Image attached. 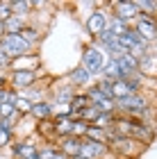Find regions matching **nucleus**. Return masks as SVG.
Returning a JSON list of instances; mask_svg holds the SVG:
<instances>
[{
    "mask_svg": "<svg viewBox=\"0 0 157 159\" xmlns=\"http://www.w3.org/2000/svg\"><path fill=\"white\" fill-rule=\"evenodd\" d=\"M109 150H112V155H116L121 159H137L146 150V146L139 143L137 139H127V136H118V134L112 132V136H109Z\"/></svg>",
    "mask_w": 157,
    "mask_h": 159,
    "instance_id": "nucleus-1",
    "label": "nucleus"
},
{
    "mask_svg": "<svg viewBox=\"0 0 157 159\" xmlns=\"http://www.w3.org/2000/svg\"><path fill=\"white\" fill-rule=\"evenodd\" d=\"M109 59V57H107L105 52L100 48L96 46L94 41L89 43V46H84V50H82V66L87 68V73L91 75V77H100V73H103V66H105V61Z\"/></svg>",
    "mask_w": 157,
    "mask_h": 159,
    "instance_id": "nucleus-2",
    "label": "nucleus"
},
{
    "mask_svg": "<svg viewBox=\"0 0 157 159\" xmlns=\"http://www.w3.org/2000/svg\"><path fill=\"white\" fill-rule=\"evenodd\" d=\"M109 9H107V5H100V7H94L91 14H87V18H84V30L87 34L91 37L94 41L98 34H103L107 30V25H109Z\"/></svg>",
    "mask_w": 157,
    "mask_h": 159,
    "instance_id": "nucleus-3",
    "label": "nucleus"
},
{
    "mask_svg": "<svg viewBox=\"0 0 157 159\" xmlns=\"http://www.w3.org/2000/svg\"><path fill=\"white\" fill-rule=\"evenodd\" d=\"M0 52H5L9 59H18V57H23V55L34 52V48L27 41L21 39V34H5V37L0 39Z\"/></svg>",
    "mask_w": 157,
    "mask_h": 159,
    "instance_id": "nucleus-4",
    "label": "nucleus"
},
{
    "mask_svg": "<svg viewBox=\"0 0 157 159\" xmlns=\"http://www.w3.org/2000/svg\"><path fill=\"white\" fill-rule=\"evenodd\" d=\"M132 30L137 32L148 46H155V43H157V16L139 14V16L132 20Z\"/></svg>",
    "mask_w": 157,
    "mask_h": 159,
    "instance_id": "nucleus-5",
    "label": "nucleus"
},
{
    "mask_svg": "<svg viewBox=\"0 0 157 159\" xmlns=\"http://www.w3.org/2000/svg\"><path fill=\"white\" fill-rule=\"evenodd\" d=\"M39 77H41V70H9L7 73V82H9L12 89L25 91V89L37 86Z\"/></svg>",
    "mask_w": 157,
    "mask_h": 159,
    "instance_id": "nucleus-6",
    "label": "nucleus"
},
{
    "mask_svg": "<svg viewBox=\"0 0 157 159\" xmlns=\"http://www.w3.org/2000/svg\"><path fill=\"white\" fill-rule=\"evenodd\" d=\"M39 143H37V136H25V139H16L14 146L9 148L12 150V159H34L39 152Z\"/></svg>",
    "mask_w": 157,
    "mask_h": 159,
    "instance_id": "nucleus-7",
    "label": "nucleus"
},
{
    "mask_svg": "<svg viewBox=\"0 0 157 159\" xmlns=\"http://www.w3.org/2000/svg\"><path fill=\"white\" fill-rule=\"evenodd\" d=\"M107 9H109L112 16L125 20V23H130V25H132V20L139 16V9H137V5H134V0H114V2L107 5Z\"/></svg>",
    "mask_w": 157,
    "mask_h": 159,
    "instance_id": "nucleus-8",
    "label": "nucleus"
},
{
    "mask_svg": "<svg viewBox=\"0 0 157 159\" xmlns=\"http://www.w3.org/2000/svg\"><path fill=\"white\" fill-rule=\"evenodd\" d=\"M66 82L73 86L75 91H80V89H84L87 91L89 86H91V82H94V77H91L89 73H87V68L82 66V64H77L75 68H71L68 73H66Z\"/></svg>",
    "mask_w": 157,
    "mask_h": 159,
    "instance_id": "nucleus-9",
    "label": "nucleus"
},
{
    "mask_svg": "<svg viewBox=\"0 0 157 159\" xmlns=\"http://www.w3.org/2000/svg\"><path fill=\"white\" fill-rule=\"evenodd\" d=\"M34 136H39L41 143H48V146H55L57 143V132H55V118H46L39 120L34 125Z\"/></svg>",
    "mask_w": 157,
    "mask_h": 159,
    "instance_id": "nucleus-10",
    "label": "nucleus"
},
{
    "mask_svg": "<svg viewBox=\"0 0 157 159\" xmlns=\"http://www.w3.org/2000/svg\"><path fill=\"white\" fill-rule=\"evenodd\" d=\"M80 155L87 157V159H107V157L112 155V150H109V146H105V143H96V141L82 139Z\"/></svg>",
    "mask_w": 157,
    "mask_h": 159,
    "instance_id": "nucleus-11",
    "label": "nucleus"
},
{
    "mask_svg": "<svg viewBox=\"0 0 157 159\" xmlns=\"http://www.w3.org/2000/svg\"><path fill=\"white\" fill-rule=\"evenodd\" d=\"M109 59H114L118 64V70H121V77H132L139 73V61L134 59V57L130 52H121L116 57H109Z\"/></svg>",
    "mask_w": 157,
    "mask_h": 159,
    "instance_id": "nucleus-12",
    "label": "nucleus"
},
{
    "mask_svg": "<svg viewBox=\"0 0 157 159\" xmlns=\"http://www.w3.org/2000/svg\"><path fill=\"white\" fill-rule=\"evenodd\" d=\"M41 66V57L39 52H30V55H23L18 59H12L9 61V70H39ZM7 70V73H9Z\"/></svg>",
    "mask_w": 157,
    "mask_h": 159,
    "instance_id": "nucleus-13",
    "label": "nucleus"
},
{
    "mask_svg": "<svg viewBox=\"0 0 157 159\" xmlns=\"http://www.w3.org/2000/svg\"><path fill=\"white\" fill-rule=\"evenodd\" d=\"M55 146H57V150H59L64 157L73 159V157L80 155V150H82V139H75V136H64V139H59Z\"/></svg>",
    "mask_w": 157,
    "mask_h": 159,
    "instance_id": "nucleus-14",
    "label": "nucleus"
},
{
    "mask_svg": "<svg viewBox=\"0 0 157 159\" xmlns=\"http://www.w3.org/2000/svg\"><path fill=\"white\" fill-rule=\"evenodd\" d=\"M75 89L71 86L68 82H64L62 86H53V96H50V102L53 105H71V100L75 98Z\"/></svg>",
    "mask_w": 157,
    "mask_h": 159,
    "instance_id": "nucleus-15",
    "label": "nucleus"
},
{
    "mask_svg": "<svg viewBox=\"0 0 157 159\" xmlns=\"http://www.w3.org/2000/svg\"><path fill=\"white\" fill-rule=\"evenodd\" d=\"M139 75H148V77H157V52L150 48L148 52L139 59Z\"/></svg>",
    "mask_w": 157,
    "mask_h": 159,
    "instance_id": "nucleus-16",
    "label": "nucleus"
},
{
    "mask_svg": "<svg viewBox=\"0 0 157 159\" xmlns=\"http://www.w3.org/2000/svg\"><path fill=\"white\" fill-rule=\"evenodd\" d=\"M30 116L34 120H46V118H53V102H50V98L48 100H39V102H34L32 105V111H30Z\"/></svg>",
    "mask_w": 157,
    "mask_h": 159,
    "instance_id": "nucleus-17",
    "label": "nucleus"
},
{
    "mask_svg": "<svg viewBox=\"0 0 157 159\" xmlns=\"http://www.w3.org/2000/svg\"><path fill=\"white\" fill-rule=\"evenodd\" d=\"M30 23L27 18H23V16H18V14H12L9 18L2 23V27H5V34H18L23 27Z\"/></svg>",
    "mask_w": 157,
    "mask_h": 159,
    "instance_id": "nucleus-18",
    "label": "nucleus"
},
{
    "mask_svg": "<svg viewBox=\"0 0 157 159\" xmlns=\"http://www.w3.org/2000/svg\"><path fill=\"white\" fill-rule=\"evenodd\" d=\"M109 136H112V129H100L96 125H89L87 134H84V139L89 141H96V143H105V146H109Z\"/></svg>",
    "mask_w": 157,
    "mask_h": 159,
    "instance_id": "nucleus-19",
    "label": "nucleus"
},
{
    "mask_svg": "<svg viewBox=\"0 0 157 159\" xmlns=\"http://www.w3.org/2000/svg\"><path fill=\"white\" fill-rule=\"evenodd\" d=\"M18 34H21V39H23V41H27L32 48H34V46H37V43L41 41V30H39V27L34 25V23H27V25H25V27H23V30H21Z\"/></svg>",
    "mask_w": 157,
    "mask_h": 159,
    "instance_id": "nucleus-20",
    "label": "nucleus"
},
{
    "mask_svg": "<svg viewBox=\"0 0 157 159\" xmlns=\"http://www.w3.org/2000/svg\"><path fill=\"white\" fill-rule=\"evenodd\" d=\"M89 105H91L89 96H87L84 91H77V93H75V98L71 100V109H73V116H75V114H80V111H84Z\"/></svg>",
    "mask_w": 157,
    "mask_h": 159,
    "instance_id": "nucleus-21",
    "label": "nucleus"
},
{
    "mask_svg": "<svg viewBox=\"0 0 157 159\" xmlns=\"http://www.w3.org/2000/svg\"><path fill=\"white\" fill-rule=\"evenodd\" d=\"M100 77L109 80V82H116V80H121L118 64L114 61V59H107V61H105V66H103V73H100Z\"/></svg>",
    "mask_w": 157,
    "mask_h": 159,
    "instance_id": "nucleus-22",
    "label": "nucleus"
},
{
    "mask_svg": "<svg viewBox=\"0 0 157 159\" xmlns=\"http://www.w3.org/2000/svg\"><path fill=\"white\" fill-rule=\"evenodd\" d=\"M130 23H125V20H121L116 16H109V25H107V30H109L114 37H121V34H125L127 30H130Z\"/></svg>",
    "mask_w": 157,
    "mask_h": 159,
    "instance_id": "nucleus-23",
    "label": "nucleus"
},
{
    "mask_svg": "<svg viewBox=\"0 0 157 159\" xmlns=\"http://www.w3.org/2000/svg\"><path fill=\"white\" fill-rule=\"evenodd\" d=\"M32 2H27V0H12V14H18V16H23L30 20L32 16Z\"/></svg>",
    "mask_w": 157,
    "mask_h": 159,
    "instance_id": "nucleus-24",
    "label": "nucleus"
},
{
    "mask_svg": "<svg viewBox=\"0 0 157 159\" xmlns=\"http://www.w3.org/2000/svg\"><path fill=\"white\" fill-rule=\"evenodd\" d=\"M100 109H98V107L94 105V102H91L89 107H87V109H84V111H80V114H77V120H82V123H87V125H94V120L98 118V116H100Z\"/></svg>",
    "mask_w": 157,
    "mask_h": 159,
    "instance_id": "nucleus-25",
    "label": "nucleus"
},
{
    "mask_svg": "<svg viewBox=\"0 0 157 159\" xmlns=\"http://www.w3.org/2000/svg\"><path fill=\"white\" fill-rule=\"evenodd\" d=\"M14 109H16V111H18V114H21L23 118H27V116H30V111H32V102H30L27 98L18 96V100L14 102Z\"/></svg>",
    "mask_w": 157,
    "mask_h": 159,
    "instance_id": "nucleus-26",
    "label": "nucleus"
},
{
    "mask_svg": "<svg viewBox=\"0 0 157 159\" xmlns=\"http://www.w3.org/2000/svg\"><path fill=\"white\" fill-rule=\"evenodd\" d=\"M14 141H16V134L14 132H2V129H0V150H2V152H7V150L14 146Z\"/></svg>",
    "mask_w": 157,
    "mask_h": 159,
    "instance_id": "nucleus-27",
    "label": "nucleus"
},
{
    "mask_svg": "<svg viewBox=\"0 0 157 159\" xmlns=\"http://www.w3.org/2000/svg\"><path fill=\"white\" fill-rule=\"evenodd\" d=\"M114 116H116V114H100V116L94 120V125L100 127V129H112V125H114Z\"/></svg>",
    "mask_w": 157,
    "mask_h": 159,
    "instance_id": "nucleus-28",
    "label": "nucleus"
},
{
    "mask_svg": "<svg viewBox=\"0 0 157 159\" xmlns=\"http://www.w3.org/2000/svg\"><path fill=\"white\" fill-rule=\"evenodd\" d=\"M94 86L103 93V96L112 98V82H109V80H105V77H96V80H94Z\"/></svg>",
    "mask_w": 157,
    "mask_h": 159,
    "instance_id": "nucleus-29",
    "label": "nucleus"
},
{
    "mask_svg": "<svg viewBox=\"0 0 157 159\" xmlns=\"http://www.w3.org/2000/svg\"><path fill=\"white\" fill-rule=\"evenodd\" d=\"M57 146H48V143H44V146L39 148V152H37V159H55L57 157Z\"/></svg>",
    "mask_w": 157,
    "mask_h": 159,
    "instance_id": "nucleus-30",
    "label": "nucleus"
},
{
    "mask_svg": "<svg viewBox=\"0 0 157 159\" xmlns=\"http://www.w3.org/2000/svg\"><path fill=\"white\" fill-rule=\"evenodd\" d=\"M89 125L82 120H73V132H71V136H75V139H84V134H87Z\"/></svg>",
    "mask_w": 157,
    "mask_h": 159,
    "instance_id": "nucleus-31",
    "label": "nucleus"
},
{
    "mask_svg": "<svg viewBox=\"0 0 157 159\" xmlns=\"http://www.w3.org/2000/svg\"><path fill=\"white\" fill-rule=\"evenodd\" d=\"M12 16V0H0V23Z\"/></svg>",
    "mask_w": 157,
    "mask_h": 159,
    "instance_id": "nucleus-32",
    "label": "nucleus"
},
{
    "mask_svg": "<svg viewBox=\"0 0 157 159\" xmlns=\"http://www.w3.org/2000/svg\"><path fill=\"white\" fill-rule=\"evenodd\" d=\"M18 96H21V91L12 89V86H7V89H5V96H2V102H7V105H14V102L18 100Z\"/></svg>",
    "mask_w": 157,
    "mask_h": 159,
    "instance_id": "nucleus-33",
    "label": "nucleus"
},
{
    "mask_svg": "<svg viewBox=\"0 0 157 159\" xmlns=\"http://www.w3.org/2000/svg\"><path fill=\"white\" fill-rule=\"evenodd\" d=\"M16 111L14 109V105H7V102H0V118H9L12 114Z\"/></svg>",
    "mask_w": 157,
    "mask_h": 159,
    "instance_id": "nucleus-34",
    "label": "nucleus"
},
{
    "mask_svg": "<svg viewBox=\"0 0 157 159\" xmlns=\"http://www.w3.org/2000/svg\"><path fill=\"white\" fill-rule=\"evenodd\" d=\"M0 159H12V155H5L2 150H0Z\"/></svg>",
    "mask_w": 157,
    "mask_h": 159,
    "instance_id": "nucleus-35",
    "label": "nucleus"
},
{
    "mask_svg": "<svg viewBox=\"0 0 157 159\" xmlns=\"http://www.w3.org/2000/svg\"><path fill=\"white\" fill-rule=\"evenodd\" d=\"M73 159H87V157H82V155H77V157H73Z\"/></svg>",
    "mask_w": 157,
    "mask_h": 159,
    "instance_id": "nucleus-36",
    "label": "nucleus"
}]
</instances>
